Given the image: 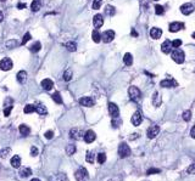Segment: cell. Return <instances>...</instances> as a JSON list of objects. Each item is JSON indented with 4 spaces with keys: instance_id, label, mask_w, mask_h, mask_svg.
Here are the masks:
<instances>
[{
    "instance_id": "9f6ffc18",
    "label": "cell",
    "mask_w": 195,
    "mask_h": 181,
    "mask_svg": "<svg viewBox=\"0 0 195 181\" xmlns=\"http://www.w3.org/2000/svg\"><path fill=\"white\" fill-rule=\"evenodd\" d=\"M132 35H133V37H137V35H138L137 32H136V29H132Z\"/></svg>"
},
{
    "instance_id": "c3c4849f",
    "label": "cell",
    "mask_w": 195,
    "mask_h": 181,
    "mask_svg": "<svg viewBox=\"0 0 195 181\" xmlns=\"http://www.w3.org/2000/svg\"><path fill=\"white\" fill-rule=\"evenodd\" d=\"M44 136H45L48 140H50V139H53V137H54V133H53L51 130H48V131L44 134Z\"/></svg>"
},
{
    "instance_id": "d590c367",
    "label": "cell",
    "mask_w": 195,
    "mask_h": 181,
    "mask_svg": "<svg viewBox=\"0 0 195 181\" xmlns=\"http://www.w3.org/2000/svg\"><path fill=\"white\" fill-rule=\"evenodd\" d=\"M152 101H154L152 103H154V106H155V107H158V106L161 105V99H160V95H158L157 93H155V94H154V99H152Z\"/></svg>"
},
{
    "instance_id": "bcb514c9",
    "label": "cell",
    "mask_w": 195,
    "mask_h": 181,
    "mask_svg": "<svg viewBox=\"0 0 195 181\" xmlns=\"http://www.w3.org/2000/svg\"><path fill=\"white\" fill-rule=\"evenodd\" d=\"M172 45H173V48L179 49V46L182 45V40H181V39H176V40H173V41H172Z\"/></svg>"
},
{
    "instance_id": "d4e9b609",
    "label": "cell",
    "mask_w": 195,
    "mask_h": 181,
    "mask_svg": "<svg viewBox=\"0 0 195 181\" xmlns=\"http://www.w3.org/2000/svg\"><path fill=\"white\" fill-rule=\"evenodd\" d=\"M91 39H93L94 43H100V40H101V34L99 33V31H98V29L93 31V33H91Z\"/></svg>"
},
{
    "instance_id": "4316f807",
    "label": "cell",
    "mask_w": 195,
    "mask_h": 181,
    "mask_svg": "<svg viewBox=\"0 0 195 181\" xmlns=\"http://www.w3.org/2000/svg\"><path fill=\"white\" fill-rule=\"evenodd\" d=\"M65 46H66V49H67L69 51H71V52H75L76 49H77V45H76L75 41H69V43L65 44Z\"/></svg>"
},
{
    "instance_id": "1f68e13d",
    "label": "cell",
    "mask_w": 195,
    "mask_h": 181,
    "mask_svg": "<svg viewBox=\"0 0 195 181\" xmlns=\"http://www.w3.org/2000/svg\"><path fill=\"white\" fill-rule=\"evenodd\" d=\"M122 124V120H121V118H112V120H111V125H112V128H120V125Z\"/></svg>"
},
{
    "instance_id": "60d3db41",
    "label": "cell",
    "mask_w": 195,
    "mask_h": 181,
    "mask_svg": "<svg viewBox=\"0 0 195 181\" xmlns=\"http://www.w3.org/2000/svg\"><path fill=\"white\" fill-rule=\"evenodd\" d=\"M155 12H156L157 15H164V14H165V9L162 8L161 5H156V6H155Z\"/></svg>"
},
{
    "instance_id": "6f0895ef",
    "label": "cell",
    "mask_w": 195,
    "mask_h": 181,
    "mask_svg": "<svg viewBox=\"0 0 195 181\" xmlns=\"http://www.w3.org/2000/svg\"><path fill=\"white\" fill-rule=\"evenodd\" d=\"M30 181H40V180H39V179H32Z\"/></svg>"
},
{
    "instance_id": "7bdbcfd3",
    "label": "cell",
    "mask_w": 195,
    "mask_h": 181,
    "mask_svg": "<svg viewBox=\"0 0 195 181\" xmlns=\"http://www.w3.org/2000/svg\"><path fill=\"white\" fill-rule=\"evenodd\" d=\"M30 38H32V35H30L29 33H26V34L23 35V39H22V41H21V45H26L27 41L30 40Z\"/></svg>"
},
{
    "instance_id": "ab89813d",
    "label": "cell",
    "mask_w": 195,
    "mask_h": 181,
    "mask_svg": "<svg viewBox=\"0 0 195 181\" xmlns=\"http://www.w3.org/2000/svg\"><path fill=\"white\" fill-rule=\"evenodd\" d=\"M101 3H103V0H94V2H93V9H94V10L100 9Z\"/></svg>"
},
{
    "instance_id": "44dd1931",
    "label": "cell",
    "mask_w": 195,
    "mask_h": 181,
    "mask_svg": "<svg viewBox=\"0 0 195 181\" xmlns=\"http://www.w3.org/2000/svg\"><path fill=\"white\" fill-rule=\"evenodd\" d=\"M36 112L38 114H40V115H45L48 113V109H46V107L43 103H37L36 105Z\"/></svg>"
},
{
    "instance_id": "f1b7e54d",
    "label": "cell",
    "mask_w": 195,
    "mask_h": 181,
    "mask_svg": "<svg viewBox=\"0 0 195 181\" xmlns=\"http://www.w3.org/2000/svg\"><path fill=\"white\" fill-rule=\"evenodd\" d=\"M51 97H53V100H54L56 103H59V105H61V103H62V97H61V95H60V93H59V91L54 93V94L51 95Z\"/></svg>"
},
{
    "instance_id": "836d02e7",
    "label": "cell",
    "mask_w": 195,
    "mask_h": 181,
    "mask_svg": "<svg viewBox=\"0 0 195 181\" xmlns=\"http://www.w3.org/2000/svg\"><path fill=\"white\" fill-rule=\"evenodd\" d=\"M20 45V43L17 40H9L6 41V48L8 49H14V48H17Z\"/></svg>"
},
{
    "instance_id": "9c48e42d",
    "label": "cell",
    "mask_w": 195,
    "mask_h": 181,
    "mask_svg": "<svg viewBox=\"0 0 195 181\" xmlns=\"http://www.w3.org/2000/svg\"><path fill=\"white\" fill-rule=\"evenodd\" d=\"M158 133H160V128H158L157 125H152V127H150V128L148 129L146 136H148L149 139H155V137L158 135Z\"/></svg>"
},
{
    "instance_id": "4fadbf2b",
    "label": "cell",
    "mask_w": 195,
    "mask_h": 181,
    "mask_svg": "<svg viewBox=\"0 0 195 181\" xmlns=\"http://www.w3.org/2000/svg\"><path fill=\"white\" fill-rule=\"evenodd\" d=\"M93 24H94V27L98 29V28H100V27H103V24H104V17L101 16V15H95L94 16V18H93Z\"/></svg>"
},
{
    "instance_id": "e0dca14e",
    "label": "cell",
    "mask_w": 195,
    "mask_h": 181,
    "mask_svg": "<svg viewBox=\"0 0 195 181\" xmlns=\"http://www.w3.org/2000/svg\"><path fill=\"white\" fill-rule=\"evenodd\" d=\"M53 86H54V81L51 79H43L42 80V87L44 90H46V91H50Z\"/></svg>"
},
{
    "instance_id": "ee69618b",
    "label": "cell",
    "mask_w": 195,
    "mask_h": 181,
    "mask_svg": "<svg viewBox=\"0 0 195 181\" xmlns=\"http://www.w3.org/2000/svg\"><path fill=\"white\" fill-rule=\"evenodd\" d=\"M12 105H10V106H8V107H5V109H4V115L5 117H9L10 115V113H11V111H12Z\"/></svg>"
},
{
    "instance_id": "cb8c5ba5",
    "label": "cell",
    "mask_w": 195,
    "mask_h": 181,
    "mask_svg": "<svg viewBox=\"0 0 195 181\" xmlns=\"http://www.w3.org/2000/svg\"><path fill=\"white\" fill-rule=\"evenodd\" d=\"M11 165L14 167V168H20V165H21V157L20 156H14L12 158H11Z\"/></svg>"
},
{
    "instance_id": "7dc6e473",
    "label": "cell",
    "mask_w": 195,
    "mask_h": 181,
    "mask_svg": "<svg viewBox=\"0 0 195 181\" xmlns=\"http://www.w3.org/2000/svg\"><path fill=\"white\" fill-rule=\"evenodd\" d=\"M157 173H160V169H156V168H151V169H149V170L146 171V174H148V175H151V174H157Z\"/></svg>"
},
{
    "instance_id": "74e56055",
    "label": "cell",
    "mask_w": 195,
    "mask_h": 181,
    "mask_svg": "<svg viewBox=\"0 0 195 181\" xmlns=\"http://www.w3.org/2000/svg\"><path fill=\"white\" fill-rule=\"evenodd\" d=\"M72 79V71H66V72H65L63 73V80L65 81H70Z\"/></svg>"
},
{
    "instance_id": "8fae6325",
    "label": "cell",
    "mask_w": 195,
    "mask_h": 181,
    "mask_svg": "<svg viewBox=\"0 0 195 181\" xmlns=\"http://www.w3.org/2000/svg\"><path fill=\"white\" fill-rule=\"evenodd\" d=\"M172 48H173L172 41L167 39V40H165L164 43H162V45H161V51L164 52V54H170V52H172V51H171Z\"/></svg>"
},
{
    "instance_id": "277c9868",
    "label": "cell",
    "mask_w": 195,
    "mask_h": 181,
    "mask_svg": "<svg viewBox=\"0 0 195 181\" xmlns=\"http://www.w3.org/2000/svg\"><path fill=\"white\" fill-rule=\"evenodd\" d=\"M75 176H76V180H77V181H87L88 177H89V174H88V170H87L85 168L81 167V168L76 171Z\"/></svg>"
},
{
    "instance_id": "7a4b0ae2",
    "label": "cell",
    "mask_w": 195,
    "mask_h": 181,
    "mask_svg": "<svg viewBox=\"0 0 195 181\" xmlns=\"http://www.w3.org/2000/svg\"><path fill=\"white\" fill-rule=\"evenodd\" d=\"M128 95H129V99H131L132 101L137 102L140 99L142 93H140V90L137 86H129V89H128Z\"/></svg>"
},
{
    "instance_id": "603a6c76",
    "label": "cell",
    "mask_w": 195,
    "mask_h": 181,
    "mask_svg": "<svg viewBox=\"0 0 195 181\" xmlns=\"http://www.w3.org/2000/svg\"><path fill=\"white\" fill-rule=\"evenodd\" d=\"M18 130H20V134H21L22 136H28L29 133H30L29 127H27L26 124H21V125L18 127Z\"/></svg>"
},
{
    "instance_id": "52a82bcc",
    "label": "cell",
    "mask_w": 195,
    "mask_h": 181,
    "mask_svg": "<svg viewBox=\"0 0 195 181\" xmlns=\"http://www.w3.org/2000/svg\"><path fill=\"white\" fill-rule=\"evenodd\" d=\"M115 39V32L113 31H105L101 34V40L104 43H111Z\"/></svg>"
},
{
    "instance_id": "f907efd6",
    "label": "cell",
    "mask_w": 195,
    "mask_h": 181,
    "mask_svg": "<svg viewBox=\"0 0 195 181\" xmlns=\"http://www.w3.org/2000/svg\"><path fill=\"white\" fill-rule=\"evenodd\" d=\"M24 8H26V4H24V3L17 4V9H20V10H22V9H24Z\"/></svg>"
},
{
    "instance_id": "f5cc1de1",
    "label": "cell",
    "mask_w": 195,
    "mask_h": 181,
    "mask_svg": "<svg viewBox=\"0 0 195 181\" xmlns=\"http://www.w3.org/2000/svg\"><path fill=\"white\" fill-rule=\"evenodd\" d=\"M9 152V148H5L4 151H3V152L2 153H0V157H5V155Z\"/></svg>"
},
{
    "instance_id": "ac0fdd59",
    "label": "cell",
    "mask_w": 195,
    "mask_h": 181,
    "mask_svg": "<svg viewBox=\"0 0 195 181\" xmlns=\"http://www.w3.org/2000/svg\"><path fill=\"white\" fill-rule=\"evenodd\" d=\"M81 136H82V131L79 129L73 128V129L70 130V137L72 140H78V139H81Z\"/></svg>"
},
{
    "instance_id": "6da1fadb",
    "label": "cell",
    "mask_w": 195,
    "mask_h": 181,
    "mask_svg": "<svg viewBox=\"0 0 195 181\" xmlns=\"http://www.w3.org/2000/svg\"><path fill=\"white\" fill-rule=\"evenodd\" d=\"M171 56H172V60L174 62H177V63H183L184 62V58H185V56H184V52L181 50V49H174L172 52H171Z\"/></svg>"
},
{
    "instance_id": "94428289",
    "label": "cell",
    "mask_w": 195,
    "mask_h": 181,
    "mask_svg": "<svg viewBox=\"0 0 195 181\" xmlns=\"http://www.w3.org/2000/svg\"><path fill=\"white\" fill-rule=\"evenodd\" d=\"M154 2H158V0H154Z\"/></svg>"
},
{
    "instance_id": "5b68a950",
    "label": "cell",
    "mask_w": 195,
    "mask_h": 181,
    "mask_svg": "<svg viewBox=\"0 0 195 181\" xmlns=\"http://www.w3.org/2000/svg\"><path fill=\"white\" fill-rule=\"evenodd\" d=\"M12 67H14L12 60L9 57H4L2 61H0V69L2 71H10Z\"/></svg>"
},
{
    "instance_id": "f6af8a7d",
    "label": "cell",
    "mask_w": 195,
    "mask_h": 181,
    "mask_svg": "<svg viewBox=\"0 0 195 181\" xmlns=\"http://www.w3.org/2000/svg\"><path fill=\"white\" fill-rule=\"evenodd\" d=\"M38 153H39V149L36 146H32V148H30V155L33 156V157H36V156H38Z\"/></svg>"
},
{
    "instance_id": "91938a15",
    "label": "cell",
    "mask_w": 195,
    "mask_h": 181,
    "mask_svg": "<svg viewBox=\"0 0 195 181\" xmlns=\"http://www.w3.org/2000/svg\"><path fill=\"white\" fill-rule=\"evenodd\" d=\"M0 2H5V0H0Z\"/></svg>"
},
{
    "instance_id": "db71d44e",
    "label": "cell",
    "mask_w": 195,
    "mask_h": 181,
    "mask_svg": "<svg viewBox=\"0 0 195 181\" xmlns=\"http://www.w3.org/2000/svg\"><path fill=\"white\" fill-rule=\"evenodd\" d=\"M9 103H10V105H12V99H6V100H5V105H6V107H8V105H9Z\"/></svg>"
},
{
    "instance_id": "9a60e30c",
    "label": "cell",
    "mask_w": 195,
    "mask_h": 181,
    "mask_svg": "<svg viewBox=\"0 0 195 181\" xmlns=\"http://www.w3.org/2000/svg\"><path fill=\"white\" fill-rule=\"evenodd\" d=\"M79 103L82 106H85V107H91V106H94L95 101L91 97H81L79 99Z\"/></svg>"
},
{
    "instance_id": "8992f818",
    "label": "cell",
    "mask_w": 195,
    "mask_h": 181,
    "mask_svg": "<svg viewBox=\"0 0 195 181\" xmlns=\"http://www.w3.org/2000/svg\"><path fill=\"white\" fill-rule=\"evenodd\" d=\"M107 108H109V114H110L112 118H117V117L120 115V108H118V106H117L116 103L110 102L109 106H107Z\"/></svg>"
},
{
    "instance_id": "3957f363",
    "label": "cell",
    "mask_w": 195,
    "mask_h": 181,
    "mask_svg": "<svg viewBox=\"0 0 195 181\" xmlns=\"http://www.w3.org/2000/svg\"><path fill=\"white\" fill-rule=\"evenodd\" d=\"M129 155H131V148H129V146L126 143V142H122L120 146H118V156L121 158H126L128 157Z\"/></svg>"
},
{
    "instance_id": "f546056e",
    "label": "cell",
    "mask_w": 195,
    "mask_h": 181,
    "mask_svg": "<svg viewBox=\"0 0 195 181\" xmlns=\"http://www.w3.org/2000/svg\"><path fill=\"white\" fill-rule=\"evenodd\" d=\"M23 112H24L26 114H29V113L36 112V105H27V106L24 107Z\"/></svg>"
},
{
    "instance_id": "e575fe53",
    "label": "cell",
    "mask_w": 195,
    "mask_h": 181,
    "mask_svg": "<svg viewBox=\"0 0 195 181\" xmlns=\"http://www.w3.org/2000/svg\"><path fill=\"white\" fill-rule=\"evenodd\" d=\"M30 174H32V170H30L29 168H23V169H21V171H20V175H21L22 177H28Z\"/></svg>"
},
{
    "instance_id": "681fc988",
    "label": "cell",
    "mask_w": 195,
    "mask_h": 181,
    "mask_svg": "<svg viewBox=\"0 0 195 181\" xmlns=\"http://www.w3.org/2000/svg\"><path fill=\"white\" fill-rule=\"evenodd\" d=\"M187 173H189V174H195V164H191V165L187 169Z\"/></svg>"
},
{
    "instance_id": "30bf717a",
    "label": "cell",
    "mask_w": 195,
    "mask_h": 181,
    "mask_svg": "<svg viewBox=\"0 0 195 181\" xmlns=\"http://www.w3.org/2000/svg\"><path fill=\"white\" fill-rule=\"evenodd\" d=\"M131 122H132V124H133L134 127H139V125L142 124V122H143V117H142V114H140L139 112H136V113L132 115V118H131Z\"/></svg>"
},
{
    "instance_id": "816d5d0a",
    "label": "cell",
    "mask_w": 195,
    "mask_h": 181,
    "mask_svg": "<svg viewBox=\"0 0 195 181\" xmlns=\"http://www.w3.org/2000/svg\"><path fill=\"white\" fill-rule=\"evenodd\" d=\"M190 136L195 139V125H194V127L191 128V130H190Z\"/></svg>"
},
{
    "instance_id": "484cf974",
    "label": "cell",
    "mask_w": 195,
    "mask_h": 181,
    "mask_svg": "<svg viewBox=\"0 0 195 181\" xmlns=\"http://www.w3.org/2000/svg\"><path fill=\"white\" fill-rule=\"evenodd\" d=\"M123 62H124V65H127V66H131V65L133 63V56L129 54V52H127V54L124 55V57H123Z\"/></svg>"
},
{
    "instance_id": "680465c9",
    "label": "cell",
    "mask_w": 195,
    "mask_h": 181,
    "mask_svg": "<svg viewBox=\"0 0 195 181\" xmlns=\"http://www.w3.org/2000/svg\"><path fill=\"white\" fill-rule=\"evenodd\" d=\"M191 37H193V38H194V39H195V32H194V33H193V35H191Z\"/></svg>"
},
{
    "instance_id": "b9f144b4",
    "label": "cell",
    "mask_w": 195,
    "mask_h": 181,
    "mask_svg": "<svg viewBox=\"0 0 195 181\" xmlns=\"http://www.w3.org/2000/svg\"><path fill=\"white\" fill-rule=\"evenodd\" d=\"M85 159H87V162L88 163H93L94 162V153L93 152H87V157H85Z\"/></svg>"
},
{
    "instance_id": "d6a6232c",
    "label": "cell",
    "mask_w": 195,
    "mask_h": 181,
    "mask_svg": "<svg viewBox=\"0 0 195 181\" xmlns=\"http://www.w3.org/2000/svg\"><path fill=\"white\" fill-rule=\"evenodd\" d=\"M105 14H107L109 16H113L116 14V9L112 6V5H107L105 8Z\"/></svg>"
},
{
    "instance_id": "7c38bea8",
    "label": "cell",
    "mask_w": 195,
    "mask_h": 181,
    "mask_svg": "<svg viewBox=\"0 0 195 181\" xmlns=\"http://www.w3.org/2000/svg\"><path fill=\"white\" fill-rule=\"evenodd\" d=\"M183 28H184V24L182 22H172L170 24V27H168L170 32H172V33H176V32L181 31V29H183Z\"/></svg>"
},
{
    "instance_id": "7402d4cb",
    "label": "cell",
    "mask_w": 195,
    "mask_h": 181,
    "mask_svg": "<svg viewBox=\"0 0 195 181\" xmlns=\"http://www.w3.org/2000/svg\"><path fill=\"white\" fill-rule=\"evenodd\" d=\"M42 8V0H33L30 4V10L33 12H37L39 11V9Z\"/></svg>"
},
{
    "instance_id": "ba28073f",
    "label": "cell",
    "mask_w": 195,
    "mask_h": 181,
    "mask_svg": "<svg viewBox=\"0 0 195 181\" xmlns=\"http://www.w3.org/2000/svg\"><path fill=\"white\" fill-rule=\"evenodd\" d=\"M193 11H194V5H193V4H190V3H188V4H183V5L181 6V12H182L183 15H185V16H188V15L193 14Z\"/></svg>"
},
{
    "instance_id": "11a10c76",
    "label": "cell",
    "mask_w": 195,
    "mask_h": 181,
    "mask_svg": "<svg viewBox=\"0 0 195 181\" xmlns=\"http://www.w3.org/2000/svg\"><path fill=\"white\" fill-rule=\"evenodd\" d=\"M3 20H4V14L3 11H0V22H3Z\"/></svg>"
},
{
    "instance_id": "8d00e7d4",
    "label": "cell",
    "mask_w": 195,
    "mask_h": 181,
    "mask_svg": "<svg viewBox=\"0 0 195 181\" xmlns=\"http://www.w3.org/2000/svg\"><path fill=\"white\" fill-rule=\"evenodd\" d=\"M96 161H98L99 164H104L106 162V155L105 153H99L98 157H96Z\"/></svg>"
},
{
    "instance_id": "83f0119b",
    "label": "cell",
    "mask_w": 195,
    "mask_h": 181,
    "mask_svg": "<svg viewBox=\"0 0 195 181\" xmlns=\"http://www.w3.org/2000/svg\"><path fill=\"white\" fill-rule=\"evenodd\" d=\"M66 153H67L69 156H72V155L76 153V146H75L73 143L67 145V147H66Z\"/></svg>"
},
{
    "instance_id": "6125c7cd",
    "label": "cell",
    "mask_w": 195,
    "mask_h": 181,
    "mask_svg": "<svg viewBox=\"0 0 195 181\" xmlns=\"http://www.w3.org/2000/svg\"><path fill=\"white\" fill-rule=\"evenodd\" d=\"M111 181H113V180H111Z\"/></svg>"
},
{
    "instance_id": "2e32d148",
    "label": "cell",
    "mask_w": 195,
    "mask_h": 181,
    "mask_svg": "<svg viewBox=\"0 0 195 181\" xmlns=\"http://www.w3.org/2000/svg\"><path fill=\"white\" fill-rule=\"evenodd\" d=\"M95 137H96V135H95V133H94L93 130H88V131H85V134H84V141H85L87 143H91V142L95 140Z\"/></svg>"
},
{
    "instance_id": "4dcf8cb0",
    "label": "cell",
    "mask_w": 195,
    "mask_h": 181,
    "mask_svg": "<svg viewBox=\"0 0 195 181\" xmlns=\"http://www.w3.org/2000/svg\"><path fill=\"white\" fill-rule=\"evenodd\" d=\"M42 49V44L40 43H34L33 45H32L30 48H29V50H30V52H39V50Z\"/></svg>"
},
{
    "instance_id": "ffe728a7",
    "label": "cell",
    "mask_w": 195,
    "mask_h": 181,
    "mask_svg": "<svg viewBox=\"0 0 195 181\" xmlns=\"http://www.w3.org/2000/svg\"><path fill=\"white\" fill-rule=\"evenodd\" d=\"M16 78H17V81H18L20 84H24L26 80H27V72H26V71H20V72L17 73Z\"/></svg>"
},
{
    "instance_id": "5bb4252c",
    "label": "cell",
    "mask_w": 195,
    "mask_h": 181,
    "mask_svg": "<svg viewBox=\"0 0 195 181\" xmlns=\"http://www.w3.org/2000/svg\"><path fill=\"white\" fill-rule=\"evenodd\" d=\"M160 85L162 87H173V86H177V81L174 79H172V78H168V79H164V80H162L160 83Z\"/></svg>"
},
{
    "instance_id": "d6986e66",
    "label": "cell",
    "mask_w": 195,
    "mask_h": 181,
    "mask_svg": "<svg viewBox=\"0 0 195 181\" xmlns=\"http://www.w3.org/2000/svg\"><path fill=\"white\" fill-rule=\"evenodd\" d=\"M161 34H162V31H161L160 28L154 27V28L150 29V37H151L152 39H158V38L161 37Z\"/></svg>"
},
{
    "instance_id": "f35d334b",
    "label": "cell",
    "mask_w": 195,
    "mask_h": 181,
    "mask_svg": "<svg viewBox=\"0 0 195 181\" xmlns=\"http://www.w3.org/2000/svg\"><path fill=\"white\" fill-rule=\"evenodd\" d=\"M183 119L185 120V122H189V120L191 119V111H184V113H183Z\"/></svg>"
}]
</instances>
